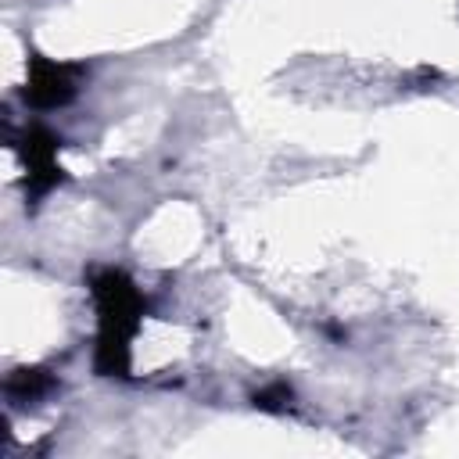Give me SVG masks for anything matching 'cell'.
Instances as JSON below:
<instances>
[{"label": "cell", "mask_w": 459, "mask_h": 459, "mask_svg": "<svg viewBox=\"0 0 459 459\" xmlns=\"http://www.w3.org/2000/svg\"><path fill=\"white\" fill-rule=\"evenodd\" d=\"M97 301H100V344H97V366L104 373H122L126 369V348L129 337L136 330V316L143 308L140 294L133 290V283L108 269L93 280Z\"/></svg>", "instance_id": "6da1fadb"}, {"label": "cell", "mask_w": 459, "mask_h": 459, "mask_svg": "<svg viewBox=\"0 0 459 459\" xmlns=\"http://www.w3.org/2000/svg\"><path fill=\"white\" fill-rule=\"evenodd\" d=\"M72 79H68V72L65 68H57V65H36V75H32V82H29V97L36 100V104H61V100H68L72 97Z\"/></svg>", "instance_id": "7a4b0ae2"}]
</instances>
